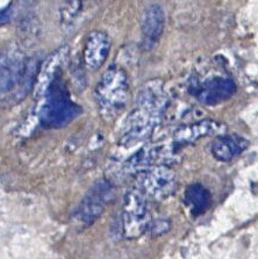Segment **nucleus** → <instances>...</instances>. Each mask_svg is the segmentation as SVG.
Masks as SVG:
<instances>
[{"instance_id":"9","label":"nucleus","mask_w":258,"mask_h":259,"mask_svg":"<svg viewBox=\"0 0 258 259\" xmlns=\"http://www.w3.org/2000/svg\"><path fill=\"white\" fill-rule=\"evenodd\" d=\"M66 55H68V48L63 47V48L56 50L53 55H50L43 63L41 71L37 76L36 89H35L36 97L45 96L50 85L53 84V81L58 77L61 65L64 62Z\"/></svg>"},{"instance_id":"10","label":"nucleus","mask_w":258,"mask_h":259,"mask_svg":"<svg viewBox=\"0 0 258 259\" xmlns=\"http://www.w3.org/2000/svg\"><path fill=\"white\" fill-rule=\"evenodd\" d=\"M249 142L238 135H221L210 145V152L214 158L221 162H229L240 156L248 148Z\"/></svg>"},{"instance_id":"2","label":"nucleus","mask_w":258,"mask_h":259,"mask_svg":"<svg viewBox=\"0 0 258 259\" xmlns=\"http://www.w3.org/2000/svg\"><path fill=\"white\" fill-rule=\"evenodd\" d=\"M127 74L118 66L108 68L96 89L97 103L103 114L114 116L122 109L128 100Z\"/></svg>"},{"instance_id":"3","label":"nucleus","mask_w":258,"mask_h":259,"mask_svg":"<svg viewBox=\"0 0 258 259\" xmlns=\"http://www.w3.org/2000/svg\"><path fill=\"white\" fill-rule=\"evenodd\" d=\"M122 223L124 236L138 238L146 231L149 225V211L143 194L131 192L126 195L122 209Z\"/></svg>"},{"instance_id":"13","label":"nucleus","mask_w":258,"mask_h":259,"mask_svg":"<svg viewBox=\"0 0 258 259\" xmlns=\"http://www.w3.org/2000/svg\"><path fill=\"white\" fill-rule=\"evenodd\" d=\"M210 193L200 184H193L186 188L184 194V202L194 217L204 214L210 206Z\"/></svg>"},{"instance_id":"12","label":"nucleus","mask_w":258,"mask_h":259,"mask_svg":"<svg viewBox=\"0 0 258 259\" xmlns=\"http://www.w3.org/2000/svg\"><path fill=\"white\" fill-rule=\"evenodd\" d=\"M222 124H220L217 121H201V122L187 125V127H184L176 133L175 140L177 141L178 143H191L197 141L198 139L204 136H209L214 135L221 131Z\"/></svg>"},{"instance_id":"6","label":"nucleus","mask_w":258,"mask_h":259,"mask_svg":"<svg viewBox=\"0 0 258 259\" xmlns=\"http://www.w3.org/2000/svg\"><path fill=\"white\" fill-rule=\"evenodd\" d=\"M236 92V85L230 78L213 77L195 88L194 96L204 105H218L228 100Z\"/></svg>"},{"instance_id":"8","label":"nucleus","mask_w":258,"mask_h":259,"mask_svg":"<svg viewBox=\"0 0 258 259\" xmlns=\"http://www.w3.org/2000/svg\"><path fill=\"white\" fill-rule=\"evenodd\" d=\"M164 23H165V17L161 6L151 5L143 12L141 29H142L144 46L151 48L157 43L163 34Z\"/></svg>"},{"instance_id":"4","label":"nucleus","mask_w":258,"mask_h":259,"mask_svg":"<svg viewBox=\"0 0 258 259\" xmlns=\"http://www.w3.org/2000/svg\"><path fill=\"white\" fill-rule=\"evenodd\" d=\"M112 198V186L105 182L98 183L78 207L75 214L76 220L84 226H91L100 217L104 211L105 205L108 203Z\"/></svg>"},{"instance_id":"5","label":"nucleus","mask_w":258,"mask_h":259,"mask_svg":"<svg viewBox=\"0 0 258 259\" xmlns=\"http://www.w3.org/2000/svg\"><path fill=\"white\" fill-rule=\"evenodd\" d=\"M139 185L151 197L167 198L176 190V175L165 166L150 168L139 177Z\"/></svg>"},{"instance_id":"1","label":"nucleus","mask_w":258,"mask_h":259,"mask_svg":"<svg viewBox=\"0 0 258 259\" xmlns=\"http://www.w3.org/2000/svg\"><path fill=\"white\" fill-rule=\"evenodd\" d=\"M60 77V76H58ZM58 77L43 96L40 107V121L43 127L56 129L65 127L80 114L79 106L73 103L65 86Z\"/></svg>"},{"instance_id":"11","label":"nucleus","mask_w":258,"mask_h":259,"mask_svg":"<svg viewBox=\"0 0 258 259\" xmlns=\"http://www.w3.org/2000/svg\"><path fill=\"white\" fill-rule=\"evenodd\" d=\"M23 72V63L18 55L6 54L2 57V93L14 89Z\"/></svg>"},{"instance_id":"14","label":"nucleus","mask_w":258,"mask_h":259,"mask_svg":"<svg viewBox=\"0 0 258 259\" xmlns=\"http://www.w3.org/2000/svg\"><path fill=\"white\" fill-rule=\"evenodd\" d=\"M81 9V0H65L61 7V18L65 23H71Z\"/></svg>"},{"instance_id":"7","label":"nucleus","mask_w":258,"mask_h":259,"mask_svg":"<svg viewBox=\"0 0 258 259\" xmlns=\"http://www.w3.org/2000/svg\"><path fill=\"white\" fill-rule=\"evenodd\" d=\"M109 49H111V38L105 31H91L86 38L84 47V62L88 69H99L106 61Z\"/></svg>"}]
</instances>
